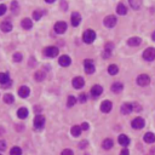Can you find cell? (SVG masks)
<instances>
[{
    "label": "cell",
    "instance_id": "6da1fadb",
    "mask_svg": "<svg viewBox=\"0 0 155 155\" xmlns=\"http://www.w3.org/2000/svg\"><path fill=\"white\" fill-rule=\"evenodd\" d=\"M96 39V33L92 30V29H87L85 30V33L83 35V40L86 43V44H92Z\"/></svg>",
    "mask_w": 155,
    "mask_h": 155
},
{
    "label": "cell",
    "instance_id": "7a4b0ae2",
    "mask_svg": "<svg viewBox=\"0 0 155 155\" xmlns=\"http://www.w3.org/2000/svg\"><path fill=\"white\" fill-rule=\"evenodd\" d=\"M0 84L3 85L4 88H9L11 86V80L7 73H0Z\"/></svg>",
    "mask_w": 155,
    "mask_h": 155
},
{
    "label": "cell",
    "instance_id": "3957f363",
    "mask_svg": "<svg viewBox=\"0 0 155 155\" xmlns=\"http://www.w3.org/2000/svg\"><path fill=\"white\" fill-rule=\"evenodd\" d=\"M143 58L145 61H154L155 60V48L149 47L143 52Z\"/></svg>",
    "mask_w": 155,
    "mask_h": 155
},
{
    "label": "cell",
    "instance_id": "277c9868",
    "mask_svg": "<svg viewBox=\"0 0 155 155\" xmlns=\"http://www.w3.org/2000/svg\"><path fill=\"white\" fill-rule=\"evenodd\" d=\"M45 125V118L43 115H36L34 119V128L35 130H41Z\"/></svg>",
    "mask_w": 155,
    "mask_h": 155
},
{
    "label": "cell",
    "instance_id": "5b68a950",
    "mask_svg": "<svg viewBox=\"0 0 155 155\" xmlns=\"http://www.w3.org/2000/svg\"><path fill=\"white\" fill-rule=\"evenodd\" d=\"M66 30H67V23L66 22L61 21V22H57L55 24V32L57 34H63Z\"/></svg>",
    "mask_w": 155,
    "mask_h": 155
},
{
    "label": "cell",
    "instance_id": "8992f818",
    "mask_svg": "<svg viewBox=\"0 0 155 155\" xmlns=\"http://www.w3.org/2000/svg\"><path fill=\"white\" fill-rule=\"evenodd\" d=\"M149 83H150V78L147 74H142L137 78V84L140 86H147V85H149Z\"/></svg>",
    "mask_w": 155,
    "mask_h": 155
},
{
    "label": "cell",
    "instance_id": "52a82bcc",
    "mask_svg": "<svg viewBox=\"0 0 155 155\" xmlns=\"http://www.w3.org/2000/svg\"><path fill=\"white\" fill-rule=\"evenodd\" d=\"M44 53L47 57H56L57 55H58V48H57L56 46H48L44 50Z\"/></svg>",
    "mask_w": 155,
    "mask_h": 155
},
{
    "label": "cell",
    "instance_id": "ba28073f",
    "mask_svg": "<svg viewBox=\"0 0 155 155\" xmlns=\"http://www.w3.org/2000/svg\"><path fill=\"white\" fill-rule=\"evenodd\" d=\"M104 26L105 27H108V28H112V27H114L116 24V17L115 16H113V15H110V16H107V17L104 18Z\"/></svg>",
    "mask_w": 155,
    "mask_h": 155
},
{
    "label": "cell",
    "instance_id": "9c48e42d",
    "mask_svg": "<svg viewBox=\"0 0 155 155\" xmlns=\"http://www.w3.org/2000/svg\"><path fill=\"white\" fill-rule=\"evenodd\" d=\"M144 125H145V122H144V120H143L142 118H136V119L132 121V127L136 128V130H141V128H143Z\"/></svg>",
    "mask_w": 155,
    "mask_h": 155
},
{
    "label": "cell",
    "instance_id": "30bf717a",
    "mask_svg": "<svg viewBox=\"0 0 155 155\" xmlns=\"http://www.w3.org/2000/svg\"><path fill=\"white\" fill-rule=\"evenodd\" d=\"M58 63L61 64L62 67H68V66H70L72 60H70V57H69V56H67V55H63V56H61V57H60Z\"/></svg>",
    "mask_w": 155,
    "mask_h": 155
},
{
    "label": "cell",
    "instance_id": "8fae6325",
    "mask_svg": "<svg viewBox=\"0 0 155 155\" xmlns=\"http://www.w3.org/2000/svg\"><path fill=\"white\" fill-rule=\"evenodd\" d=\"M85 64V72L87 73V74H92V73H95V64L92 61H90V60H86L84 62Z\"/></svg>",
    "mask_w": 155,
    "mask_h": 155
},
{
    "label": "cell",
    "instance_id": "7c38bea8",
    "mask_svg": "<svg viewBox=\"0 0 155 155\" xmlns=\"http://www.w3.org/2000/svg\"><path fill=\"white\" fill-rule=\"evenodd\" d=\"M102 92H103V87L101 85H95L91 88V95H92L93 98H97L100 95H102Z\"/></svg>",
    "mask_w": 155,
    "mask_h": 155
},
{
    "label": "cell",
    "instance_id": "4fadbf2b",
    "mask_svg": "<svg viewBox=\"0 0 155 155\" xmlns=\"http://www.w3.org/2000/svg\"><path fill=\"white\" fill-rule=\"evenodd\" d=\"M133 110V104L131 103H125V104H122V107L120 109L121 114H124V115H127V114H130Z\"/></svg>",
    "mask_w": 155,
    "mask_h": 155
},
{
    "label": "cell",
    "instance_id": "5bb4252c",
    "mask_svg": "<svg viewBox=\"0 0 155 155\" xmlns=\"http://www.w3.org/2000/svg\"><path fill=\"white\" fill-rule=\"evenodd\" d=\"M81 22V16L80 13L78 12H73L72 13V24H73V27H78L79 24Z\"/></svg>",
    "mask_w": 155,
    "mask_h": 155
},
{
    "label": "cell",
    "instance_id": "9a60e30c",
    "mask_svg": "<svg viewBox=\"0 0 155 155\" xmlns=\"http://www.w3.org/2000/svg\"><path fill=\"white\" fill-rule=\"evenodd\" d=\"M84 85H85V80L81 76H76V78L73 79V86L75 88H81Z\"/></svg>",
    "mask_w": 155,
    "mask_h": 155
},
{
    "label": "cell",
    "instance_id": "2e32d148",
    "mask_svg": "<svg viewBox=\"0 0 155 155\" xmlns=\"http://www.w3.org/2000/svg\"><path fill=\"white\" fill-rule=\"evenodd\" d=\"M112 108H113V104L110 101H104L101 104V112H103V113H109L112 110Z\"/></svg>",
    "mask_w": 155,
    "mask_h": 155
},
{
    "label": "cell",
    "instance_id": "e0dca14e",
    "mask_svg": "<svg viewBox=\"0 0 155 155\" xmlns=\"http://www.w3.org/2000/svg\"><path fill=\"white\" fill-rule=\"evenodd\" d=\"M30 93V90L28 86H21L20 90H18V96L22 97V98H26V97H28Z\"/></svg>",
    "mask_w": 155,
    "mask_h": 155
},
{
    "label": "cell",
    "instance_id": "ac0fdd59",
    "mask_svg": "<svg viewBox=\"0 0 155 155\" xmlns=\"http://www.w3.org/2000/svg\"><path fill=\"white\" fill-rule=\"evenodd\" d=\"M113 47H114V45L112 44V43H108L107 45H105V47H104V53H103V57L105 60L108 58V57L112 55V52H113Z\"/></svg>",
    "mask_w": 155,
    "mask_h": 155
},
{
    "label": "cell",
    "instance_id": "d6986e66",
    "mask_svg": "<svg viewBox=\"0 0 155 155\" xmlns=\"http://www.w3.org/2000/svg\"><path fill=\"white\" fill-rule=\"evenodd\" d=\"M0 28H1V30L5 32V33H9V32H11V29H12V24L9 21H4L1 24H0Z\"/></svg>",
    "mask_w": 155,
    "mask_h": 155
},
{
    "label": "cell",
    "instance_id": "ffe728a7",
    "mask_svg": "<svg viewBox=\"0 0 155 155\" xmlns=\"http://www.w3.org/2000/svg\"><path fill=\"white\" fill-rule=\"evenodd\" d=\"M21 26H22L23 29H30L32 27H33V21H32L30 18H24L21 22Z\"/></svg>",
    "mask_w": 155,
    "mask_h": 155
},
{
    "label": "cell",
    "instance_id": "44dd1931",
    "mask_svg": "<svg viewBox=\"0 0 155 155\" xmlns=\"http://www.w3.org/2000/svg\"><path fill=\"white\" fill-rule=\"evenodd\" d=\"M141 43H142V40H141V38H138V36H133V38L127 40V44L130 46H138Z\"/></svg>",
    "mask_w": 155,
    "mask_h": 155
},
{
    "label": "cell",
    "instance_id": "7402d4cb",
    "mask_svg": "<svg viewBox=\"0 0 155 155\" xmlns=\"http://www.w3.org/2000/svg\"><path fill=\"white\" fill-rule=\"evenodd\" d=\"M118 141H119L120 145H124V147H127L128 143H130V140H128V137L126 135H120L119 138H118Z\"/></svg>",
    "mask_w": 155,
    "mask_h": 155
},
{
    "label": "cell",
    "instance_id": "603a6c76",
    "mask_svg": "<svg viewBox=\"0 0 155 155\" xmlns=\"http://www.w3.org/2000/svg\"><path fill=\"white\" fill-rule=\"evenodd\" d=\"M116 12H118L119 15H121V16L126 15V13H127L126 6H125L124 4H122V3H119V4H118V7H116Z\"/></svg>",
    "mask_w": 155,
    "mask_h": 155
},
{
    "label": "cell",
    "instance_id": "cb8c5ba5",
    "mask_svg": "<svg viewBox=\"0 0 155 155\" xmlns=\"http://www.w3.org/2000/svg\"><path fill=\"white\" fill-rule=\"evenodd\" d=\"M144 142L145 143H154L155 142V135L151 132H147L144 135Z\"/></svg>",
    "mask_w": 155,
    "mask_h": 155
},
{
    "label": "cell",
    "instance_id": "d4e9b609",
    "mask_svg": "<svg viewBox=\"0 0 155 155\" xmlns=\"http://www.w3.org/2000/svg\"><path fill=\"white\" fill-rule=\"evenodd\" d=\"M70 133L73 137H79L80 133H81V127L79 125H75V126H73L72 130H70Z\"/></svg>",
    "mask_w": 155,
    "mask_h": 155
},
{
    "label": "cell",
    "instance_id": "484cf974",
    "mask_svg": "<svg viewBox=\"0 0 155 155\" xmlns=\"http://www.w3.org/2000/svg\"><path fill=\"white\" fill-rule=\"evenodd\" d=\"M17 115L20 119H26L28 116V109L27 108H20L17 112Z\"/></svg>",
    "mask_w": 155,
    "mask_h": 155
},
{
    "label": "cell",
    "instance_id": "4316f807",
    "mask_svg": "<svg viewBox=\"0 0 155 155\" xmlns=\"http://www.w3.org/2000/svg\"><path fill=\"white\" fill-rule=\"evenodd\" d=\"M112 91L115 92V93H119L122 91V84L121 83H114L112 85Z\"/></svg>",
    "mask_w": 155,
    "mask_h": 155
},
{
    "label": "cell",
    "instance_id": "83f0119b",
    "mask_svg": "<svg viewBox=\"0 0 155 155\" xmlns=\"http://www.w3.org/2000/svg\"><path fill=\"white\" fill-rule=\"evenodd\" d=\"M113 141L110 140V138H107V140H104L103 141V148L105 149V150H109V149H112V147H113Z\"/></svg>",
    "mask_w": 155,
    "mask_h": 155
},
{
    "label": "cell",
    "instance_id": "f1b7e54d",
    "mask_svg": "<svg viewBox=\"0 0 155 155\" xmlns=\"http://www.w3.org/2000/svg\"><path fill=\"white\" fill-rule=\"evenodd\" d=\"M118 72H119V68H118L116 64H110V66L108 67V73H109L110 75H115V74H118Z\"/></svg>",
    "mask_w": 155,
    "mask_h": 155
},
{
    "label": "cell",
    "instance_id": "f546056e",
    "mask_svg": "<svg viewBox=\"0 0 155 155\" xmlns=\"http://www.w3.org/2000/svg\"><path fill=\"white\" fill-rule=\"evenodd\" d=\"M44 13H45L44 10H35L33 12V18H34V21H39L40 18H41V16H44Z\"/></svg>",
    "mask_w": 155,
    "mask_h": 155
},
{
    "label": "cell",
    "instance_id": "4dcf8cb0",
    "mask_svg": "<svg viewBox=\"0 0 155 155\" xmlns=\"http://www.w3.org/2000/svg\"><path fill=\"white\" fill-rule=\"evenodd\" d=\"M13 101H15V97H13L12 95L7 93V95H5V96H4V102H5V103L11 104V103H13Z\"/></svg>",
    "mask_w": 155,
    "mask_h": 155
},
{
    "label": "cell",
    "instance_id": "1f68e13d",
    "mask_svg": "<svg viewBox=\"0 0 155 155\" xmlns=\"http://www.w3.org/2000/svg\"><path fill=\"white\" fill-rule=\"evenodd\" d=\"M10 155H22V149L20 147H13L10 150Z\"/></svg>",
    "mask_w": 155,
    "mask_h": 155
},
{
    "label": "cell",
    "instance_id": "d6a6232c",
    "mask_svg": "<svg viewBox=\"0 0 155 155\" xmlns=\"http://www.w3.org/2000/svg\"><path fill=\"white\" fill-rule=\"evenodd\" d=\"M130 5L133 7V10H138L141 6V1H136V0H130Z\"/></svg>",
    "mask_w": 155,
    "mask_h": 155
},
{
    "label": "cell",
    "instance_id": "836d02e7",
    "mask_svg": "<svg viewBox=\"0 0 155 155\" xmlns=\"http://www.w3.org/2000/svg\"><path fill=\"white\" fill-rule=\"evenodd\" d=\"M76 103V98L74 96H69L68 97V102H67V105L68 107H73V105H74Z\"/></svg>",
    "mask_w": 155,
    "mask_h": 155
},
{
    "label": "cell",
    "instance_id": "e575fe53",
    "mask_svg": "<svg viewBox=\"0 0 155 155\" xmlns=\"http://www.w3.org/2000/svg\"><path fill=\"white\" fill-rule=\"evenodd\" d=\"M18 9H20V6H18V3L17 1H12L11 3V10L13 13H18Z\"/></svg>",
    "mask_w": 155,
    "mask_h": 155
},
{
    "label": "cell",
    "instance_id": "d590c367",
    "mask_svg": "<svg viewBox=\"0 0 155 155\" xmlns=\"http://www.w3.org/2000/svg\"><path fill=\"white\" fill-rule=\"evenodd\" d=\"M45 78V74H44V72H36L35 73V79L38 81H43Z\"/></svg>",
    "mask_w": 155,
    "mask_h": 155
},
{
    "label": "cell",
    "instance_id": "8d00e7d4",
    "mask_svg": "<svg viewBox=\"0 0 155 155\" xmlns=\"http://www.w3.org/2000/svg\"><path fill=\"white\" fill-rule=\"evenodd\" d=\"M22 58H23V57H22V53H15V55H13V61H15V62H21Z\"/></svg>",
    "mask_w": 155,
    "mask_h": 155
},
{
    "label": "cell",
    "instance_id": "74e56055",
    "mask_svg": "<svg viewBox=\"0 0 155 155\" xmlns=\"http://www.w3.org/2000/svg\"><path fill=\"white\" fill-rule=\"evenodd\" d=\"M5 12H6V6L4 4H0V16L5 15Z\"/></svg>",
    "mask_w": 155,
    "mask_h": 155
},
{
    "label": "cell",
    "instance_id": "f35d334b",
    "mask_svg": "<svg viewBox=\"0 0 155 155\" xmlns=\"http://www.w3.org/2000/svg\"><path fill=\"white\" fill-rule=\"evenodd\" d=\"M79 101H80L81 103H85V102H86V95H85V93H81V95L79 96Z\"/></svg>",
    "mask_w": 155,
    "mask_h": 155
},
{
    "label": "cell",
    "instance_id": "ab89813d",
    "mask_svg": "<svg viewBox=\"0 0 155 155\" xmlns=\"http://www.w3.org/2000/svg\"><path fill=\"white\" fill-rule=\"evenodd\" d=\"M61 155H74V154H73V151L70 149H64Z\"/></svg>",
    "mask_w": 155,
    "mask_h": 155
},
{
    "label": "cell",
    "instance_id": "60d3db41",
    "mask_svg": "<svg viewBox=\"0 0 155 155\" xmlns=\"http://www.w3.org/2000/svg\"><path fill=\"white\" fill-rule=\"evenodd\" d=\"M79 147H80L81 149H85L86 147H87V141H81L80 144H79Z\"/></svg>",
    "mask_w": 155,
    "mask_h": 155
},
{
    "label": "cell",
    "instance_id": "b9f144b4",
    "mask_svg": "<svg viewBox=\"0 0 155 155\" xmlns=\"http://www.w3.org/2000/svg\"><path fill=\"white\" fill-rule=\"evenodd\" d=\"M6 149V143L5 141H0V150H5Z\"/></svg>",
    "mask_w": 155,
    "mask_h": 155
},
{
    "label": "cell",
    "instance_id": "7bdbcfd3",
    "mask_svg": "<svg viewBox=\"0 0 155 155\" xmlns=\"http://www.w3.org/2000/svg\"><path fill=\"white\" fill-rule=\"evenodd\" d=\"M80 127H81V130H87L88 128V124H87V122H84V124L81 125Z\"/></svg>",
    "mask_w": 155,
    "mask_h": 155
},
{
    "label": "cell",
    "instance_id": "ee69618b",
    "mask_svg": "<svg viewBox=\"0 0 155 155\" xmlns=\"http://www.w3.org/2000/svg\"><path fill=\"white\" fill-rule=\"evenodd\" d=\"M120 155H130V153H128V150H127V149H124V150H121Z\"/></svg>",
    "mask_w": 155,
    "mask_h": 155
},
{
    "label": "cell",
    "instance_id": "f6af8a7d",
    "mask_svg": "<svg viewBox=\"0 0 155 155\" xmlns=\"http://www.w3.org/2000/svg\"><path fill=\"white\" fill-rule=\"evenodd\" d=\"M61 6L63 7V9H64V11H66V9H67V3H64V1H62L61 3Z\"/></svg>",
    "mask_w": 155,
    "mask_h": 155
},
{
    "label": "cell",
    "instance_id": "bcb514c9",
    "mask_svg": "<svg viewBox=\"0 0 155 155\" xmlns=\"http://www.w3.org/2000/svg\"><path fill=\"white\" fill-rule=\"evenodd\" d=\"M153 40H154V41H155V32H154V33H153Z\"/></svg>",
    "mask_w": 155,
    "mask_h": 155
},
{
    "label": "cell",
    "instance_id": "7dc6e473",
    "mask_svg": "<svg viewBox=\"0 0 155 155\" xmlns=\"http://www.w3.org/2000/svg\"><path fill=\"white\" fill-rule=\"evenodd\" d=\"M0 155H1V154H0Z\"/></svg>",
    "mask_w": 155,
    "mask_h": 155
}]
</instances>
